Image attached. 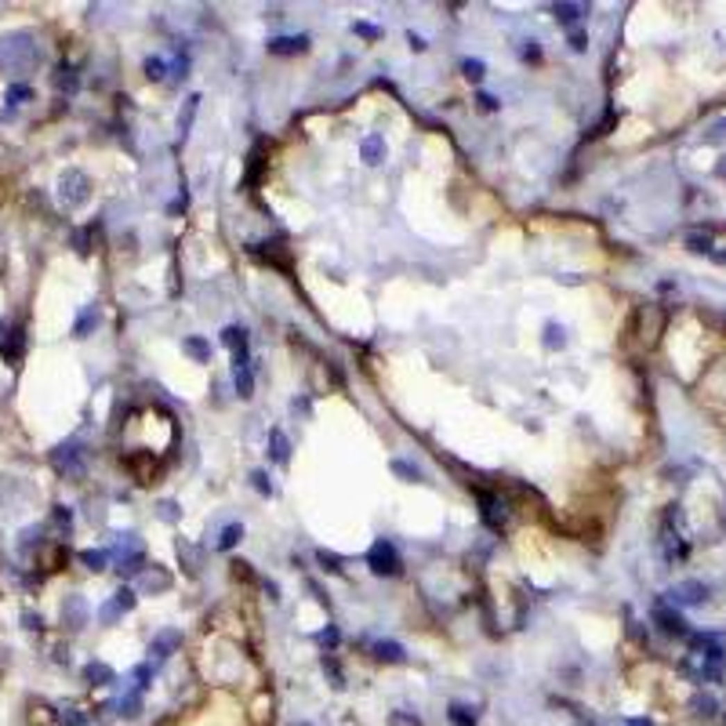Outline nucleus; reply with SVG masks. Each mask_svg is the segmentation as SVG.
<instances>
[{"label":"nucleus","instance_id":"obj_5","mask_svg":"<svg viewBox=\"0 0 726 726\" xmlns=\"http://www.w3.org/2000/svg\"><path fill=\"white\" fill-rule=\"evenodd\" d=\"M654 625H657L665 636H690V628H686L683 614H679V610H672V603H668V600L654 603Z\"/></svg>","mask_w":726,"mask_h":726},{"label":"nucleus","instance_id":"obj_52","mask_svg":"<svg viewBox=\"0 0 726 726\" xmlns=\"http://www.w3.org/2000/svg\"><path fill=\"white\" fill-rule=\"evenodd\" d=\"M625 726H654V723H650V719H628Z\"/></svg>","mask_w":726,"mask_h":726},{"label":"nucleus","instance_id":"obj_26","mask_svg":"<svg viewBox=\"0 0 726 726\" xmlns=\"http://www.w3.org/2000/svg\"><path fill=\"white\" fill-rule=\"evenodd\" d=\"M240 538H244V527H240V523H229V527L222 530V538H218V548H222V552H229V548H236Z\"/></svg>","mask_w":726,"mask_h":726},{"label":"nucleus","instance_id":"obj_43","mask_svg":"<svg viewBox=\"0 0 726 726\" xmlns=\"http://www.w3.org/2000/svg\"><path fill=\"white\" fill-rule=\"evenodd\" d=\"M149 675H153V668H149V665H138V668H135V679H138V690H145V686H149Z\"/></svg>","mask_w":726,"mask_h":726},{"label":"nucleus","instance_id":"obj_28","mask_svg":"<svg viewBox=\"0 0 726 726\" xmlns=\"http://www.w3.org/2000/svg\"><path fill=\"white\" fill-rule=\"evenodd\" d=\"M262 149H265V145L258 142L254 149H251V156H247V160H251V164H247V185H254L258 174H262Z\"/></svg>","mask_w":726,"mask_h":726},{"label":"nucleus","instance_id":"obj_36","mask_svg":"<svg viewBox=\"0 0 726 726\" xmlns=\"http://www.w3.org/2000/svg\"><path fill=\"white\" fill-rule=\"evenodd\" d=\"M389 726H425L414 712H389Z\"/></svg>","mask_w":726,"mask_h":726},{"label":"nucleus","instance_id":"obj_45","mask_svg":"<svg viewBox=\"0 0 726 726\" xmlns=\"http://www.w3.org/2000/svg\"><path fill=\"white\" fill-rule=\"evenodd\" d=\"M69 520H73V512H69L66 505H58V509H55V523H58V527H69Z\"/></svg>","mask_w":726,"mask_h":726},{"label":"nucleus","instance_id":"obj_50","mask_svg":"<svg viewBox=\"0 0 726 726\" xmlns=\"http://www.w3.org/2000/svg\"><path fill=\"white\" fill-rule=\"evenodd\" d=\"M708 258H712V262H719V265H726V251H712Z\"/></svg>","mask_w":726,"mask_h":726},{"label":"nucleus","instance_id":"obj_17","mask_svg":"<svg viewBox=\"0 0 726 726\" xmlns=\"http://www.w3.org/2000/svg\"><path fill=\"white\" fill-rule=\"evenodd\" d=\"M690 712H693V716H704V719L719 716V701H716V693H693V698H690Z\"/></svg>","mask_w":726,"mask_h":726},{"label":"nucleus","instance_id":"obj_46","mask_svg":"<svg viewBox=\"0 0 726 726\" xmlns=\"http://www.w3.org/2000/svg\"><path fill=\"white\" fill-rule=\"evenodd\" d=\"M570 47H574V51H585V47H588V40H585L581 29H574V33H570Z\"/></svg>","mask_w":726,"mask_h":726},{"label":"nucleus","instance_id":"obj_34","mask_svg":"<svg viewBox=\"0 0 726 726\" xmlns=\"http://www.w3.org/2000/svg\"><path fill=\"white\" fill-rule=\"evenodd\" d=\"M461 73L469 76V80H483V73H487V66H483L479 58H465V62H461Z\"/></svg>","mask_w":726,"mask_h":726},{"label":"nucleus","instance_id":"obj_4","mask_svg":"<svg viewBox=\"0 0 726 726\" xmlns=\"http://www.w3.org/2000/svg\"><path fill=\"white\" fill-rule=\"evenodd\" d=\"M476 497H479V515H483V523H487L490 530H505V527H509V515H512L509 505H505L497 494H487V490H479Z\"/></svg>","mask_w":726,"mask_h":726},{"label":"nucleus","instance_id":"obj_44","mask_svg":"<svg viewBox=\"0 0 726 726\" xmlns=\"http://www.w3.org/2000/svg\"><path fill=\"white\" fill-rule=\"evenodd\" d=\"M58 723H62V726H84V719H80V716L73 712V708H66V712L58 716Z\"/></svg>","mask_w":726,"mask_h":726},{"label":"nucleus","instance_id":"obj_25","mask_svg":"<svg viewBox=\"0 0 726 726\" xmlns=\"http://www.w3.org/2000/svg\"><path fill=\"white\" fill-rule=\"evenodd\" d=\"M447 719L454 723V726H476L472 708H465V704H450V708H447Z\"/></svg>","mask_w":726,"mask_h":726},{"label":"nucleus","instance_id":"obj_18","mask_svg":"<svg viewBox=\"0 0 726 726\" xmlns=\"http://www.w3.org/2000/svg\"><path fill=\"white\" fill-rule=\"evenodd\" d=\"M182 352H189L197 363H211V342H204V338H197V334L182 342Z\"/></svg>","mask_w":726,"mask_h":726},{"label":"nucleus","instance_id":"obj_47","mask_svg":"<svg viewBox=\"0 0 726 726\" xmlns=\"http://www.w3.org/2000/svg\"><path fill=\"white\" fill-rule=\"evenodd\" d=\"M479 106H483V109H497V99H494V94H487V91H483V94H479Z\"/></svg>","mask_w":726,"mask_h":726},{"label":"nucleus","instance_id":"obj_14","mask_svg":"<svg viewBox=\"0 0 726 726\" xmlns=\"http://www.w3.org/2000/svg\"><path fill=\"white\" fill-rule=\"evenodd\" d=\"M370 650H374V657L385 661V665H399V661H407V650H403L399 643H393V639H378Z\"/></svg>","mask_w":726,"mask_h":726},{"label":"nucleus","instance_id":"obj_51","mask_svg":"<svg viewBox=\"0 0 726 726\" xmlns=\"http://www.w3.org/2000/svg\"><path fill=\"white\" fill-rule=\"evenodd\" d=\"M716 174H719V179H723V182H726V156H723V160H719V164H716Z\"/></svg>","mask_w":726,"mask_h":726},{"label":"nucleus","instance_id":"obj_29","mask_svg":"<svg viewBox=\"0 0 726 726\" xmlns=\"http://www.w3.org/2000/svg\"><path fill=\"white\" fill-rule=\"evenodd\" d=\"M393 472H396L399 479H407V483H418V479H422V469H418V465H411V461H399V458L393 461Z\"/></svg>","mask_w":726,"mask_h":726},{"label":"nucleus","instance_id":"obj_6","mask_svg":"<svg viewBox=\"0 0 726 726\" xmlns=\"http://www.w3.org/2000/svg\"><path fill=\"white\" fill-rule=\"evenodd\" d=\"M639 338L647 345H657V338H661V331H665V313L657 309V305H643L639 309Z\"/></svg>","mask_w":726,"mask_h":726},{"label":"nucleus","instance_id":"obj_16","mask_svg":"<svg viewBox=\"0 0 726 726\" xmlns=\"http://www.w3.org/2000/svg\"><path fill=\"white\" fill-rule=\"evenodd\" d=\"M269 454H272V461H277V465H287L290 461V440H287L280 429L269 432Z\"/></svg>","mask_w":726,"mask_h":726},{"label":"nucleus","instance_id":"obj_9","mask_svg":"<svg viewBox=\"0 0 726 726\" xmlns=\"http://www.w3.org/2000/svg\"><path fill=\"white\" fill-rule=\"evenodd\" d=\"M233 378H236V393H240V399H251V396H254V370H251L247 352H236V356H233Z\"/></svg>","mask_w":726,"mask_h":726},{"label":"nucleus","instance_id":"obj_2","mask_svg":"<svg viewBox=\"0 0 726 726\" xmlns=\"http://www.w3.org/2000/svg\"><path fill=\"white\" fill-rule=\"evenodd\" d=\"M367 567L374 570L378 577H396L399 574V552H396V545L385 541V538H378L374 545H370V552H367Z\"/></svg>","mask_w":726,"mask_h":726},{"label":"nucleus","instance_id":"obj_11","mask_svg":"<svg viewBox=\"0 0 726 726\" xmlns=\"http://www.w3.org/2000/svg\"><path fill=\"white\" fill-rule=\"evenodd\" d=\"M62 621L69 628H84L88 625V603L80 600V595H69V600L62 603Z\"/></svg>","mask_w":726,"mask_h":726},{"label":"nucleus","instance_id":"obj_22","mask_svg":"<svg viewBox=\"0 0 726 726\" xmlns=\"http://www.w3.org/2000/svg\"><path fill=\"white\" fill-rule=\"evenodd\" d=\"M197 106H200V94H189V99H185V109L179 113V135H182V138L189 135V127H192V117H197Z\"/></svg>","mask_w":726,"mask_h":726},{"label":"nucleus","instance_id":"obj_8","mask_svg":"<svg viewBox=\"0 0 726 726\" xmlns=\"http://www.w3.org/2000/svg\"><path fill=\"white\" fill-rule=\"evenodd\" d=\"M51 461H55V469H58L62 476H73V479H80V476H84V461H80V450H76V443H66V447H58L55 454H51Z\"/></svg>","mask_w":726,"mask_h":726},{"label":"nucleus","instance_id":"obj_40","mask_svg":"<svg viewBox=\"0 0 726 726\" xmlns=\"http://www.w3.org/2000/svg\"><path fill=\"white\" fill-rule=\"evenodd\" d=\"M160 520L174 523V520H179V505H174V502H164V505H160Z\"/></svg>","mask_w":726,"mask_h":726},{"label":"nucleus","instance_id":"obj_15","mask_svg":"<svg viewBox=\"0 0 726 726\" xmlns=\"http://www.w3.org/2000/svg\"><path fill=\"white\" fill-rule=\"evenodd\" d=\"M167 588H171V574L164 567H153V570L142 574V592L156 595V592H167Z\"/></svg>","mask_w":726,"mask_h":726},{"label":"nucleus","instance_id":"obj_42","mask_svg":"<svg viewBox=\"0 0 726 726\" xmlns=\"http://www.w3.org/2000/svg\"><path fill=\"white\" fill-rule=\"evenodd\" d=\"M320 643H324V647H338V628H334V625H327L324 632H320Z\"/></svg>","mask_w":726,"mask_h":726},{"label":"nucleus","instance_id":"obj_31","mask_svg":"<svg viewBox=\"0 0 726 726\" xmlns=\"http://www.w3.org/2000/svg\"><path fill=\"white\" fill-rule=\"evenodd\" d=\"M145 76H149V80H164V76H167V62L156 58V55L145 58Z\"/></svg>","mask_w":726,"mask_h":726},{"label":"nucleus","instance_id":"obj_37","mask_svg":"<svg viewBox=\"0 0 726 726\" xmlns=\"http://www.w3.org/2000/svg\"><path fill=\"white\" fill-rule=\"evenodd\" d=\"M106 559H109L106 552H80V563H84L88 570H102V567H106Z\"/></svg>","mask_w":726,"mask_h":726},{"label":"nucleus","instance_id":"obj_35","mask_svg":"<svg viewBox=\"0 0 726 726\" xmlns=\"http://www.w3.org/2000/svg\"><path fill=\"white\" fill-rule=\"evenodd\" d=\"M251 483H254V490L262 494V497H269V494H272V483H269L265 469H254V472H251Z\"/></svg>","mask_w":726,"mask_h":726},{"label":"nucleus","instance_id":"obj_1","mask_svg":"<svg viewBox=\"0 0 726 726\" xmlns=\"http://www.w3.org/2000/svg\"><path fill=\"white\" fill-rule=\"evenodd\" d=\"M37 62V44L29 33H11L0 37V69H29Z\"/></svg>","mask_w":726,"mask_h":726},{"label":"nucleus","instance_id":"obj_38","mask_svg":"<svg viewBox=\"0 0 726 726\" xmlns=\"http://www.w3.org/2000/svg\"><path fill=\"white\" fill-rule=\"evenodd\" d=\"M352 33H360V37H367V40H378V37H381V29H378V26H370V22H352Z\"/></svg>","mask_w":726,"mask_h":726},{"label":"nucleus","instance_id":"obj_24","mask_svg":"<svg viewBox=\"0 0 726 726\" xmlns=\"http://www.w3.org/2000/svg\"><path fill=\"white\" fill-rule=\"evenodd\" d=\"M686 247H690V251H698V254H712V251H716L712 236H708V233H701V229L686 233Z\"/></svg>","mask_w":726,"mask_h":726},{"label":"nucleus","instance_id":"obj_49","mask_svg":"<svg viewBox=\"0 0 726 726\" xmlns=\"http://www.w3.org/2000/svg\"><path fill=\"white\" fill-rule=\"evenodd\" d=\"M723 135H726V120H719V124L712 127V138H723Z\"/></svg>","mask_w":726,"mask_h":726},{"label":"nucleus","instance_id":"obj_21","mask_svg":"<svg viewBox=\"0 0 726 726\" xmlns=\"http://www.w3.org/2000/svg\"><path fill=\"white\" fill-rule=\"evenodd\" d=\"M84 679L94 683V686H109V683H113V668L102 665V661H91V665L84 668Z\"/></svg>","mask_w":726,"mask_h":726},{"label":"nucleus","instance_id":"obj_27","mask_svg":"<svg viewBox=\"0 0 726 726\" xmlns=\"http://www.w3.org/2000/svg\"><path fill=\"white\" fill-rule=\"evenodd\" d=\"M117 708H120L117 716H124V719H135V716L142 712V698H138V693H127V698H120V701H117Z\"/></svg>","mask_w":726,"mask_h":726},{"label":"nucleus","instance_id":"obj_41","mask_svg":"<svg viewBox=\"0 0 726 726\" xmlns=\"http://www.w3.org/2000/svg\"><path fill=\"white\" fill-rule=\"evenodd\" d=\"M22 99H29V88H22V84H15V88L8 91V102H11V106H19Z\"/></svg>","mask_w":726,"mask_h":726},{"label":"nucleus","instance_id":"obj_13","mask_svg":"<svg viewBox=\"0 0 726 726\" xmlns=\"http://www.w3.org/2000/svg\"><path fill=\"white\" fill-rule=\"evenodd\" d=\"M360 156H363V164L378 167L381 160H385V138H381V135H367V138L360 142Z\"/></svg>","mask_w":726,"mask_h":726},{"label":"nucleus","instance_id":"obj_12","mask_svg":"<svg viewBox=\"0 0 726 726\" xmlns=\"http://www.w3.org/2000/svg\"><path fill=\"white\" fill-rule=\"evenodd\" d=\"M305 47H309V37H305V33H298V37H272L269 40L272 55H298V51H305Z\"/></svg>","mask_w":726,"mask_h":726},{"label":"nucleus","instance_id":"obj_3","mask_svg":"<svg viewBox=\"0 0 726 726\" xmlns=\"http://www.w3.org/2000/svg\"><path fill=\"white\" fill-rule=\"evenodd\" d=\"M88 192H91V182H88L84 171H66L58 179V200L66 207H80L88 200Z\"/></svg>","mask_w":726,"mask_h":726},{"label":"nucleus","instance_id":"obj_33","mask_svg":"<svg viewBox=\"0 0 726 726\" xmlns=\"http://www.w3.org/2000/svg\"><path fill=\"white\" fill-rule=\"evenodd\" d=\"M316 559L324 563V570H331V574H338V570H342V556H338V552H327V548H320V552H316Z\"/></svg>","mask_w":726,"mask_h":726},{"label":"nucleus","instance_id":"obj_19","mask_svg":"<svg viewBox=\"0 0 726 726\" xmlns=\"http://www.w3.org/2000/svg\"><path fill=\"white\" fill-rule=\"evenodd\" d=\"M552 15H556V22L559 26H574L581 15H588V4H556L552 8Z\"/></svg>","mask_w":726,"mask_h":726},{"label":"nucleus","instance_id":"obj_30","mask_svg":"<svg viewBox=\"0 0 726 726\" xmlns=\"http://www.w3.org/2000/svg\"><path fill=\"white\" fill-rule=\"evenodd\" d=\"M120 614H124V607H120L117 600H109V603L99 610V621H102V625H117V621H120Z\"/></svg>","mask_w":726,"mask_h":726},{"label":"nucleus","instance_id":"obj_48","mask_svg":"<svg viewBox=\"0 0 726 726\" xmlns=\"http://www.w3.org/2000/svg\"><path fill=\"white\" fill-rule=\"evenodd\" d=\"M407 44L414 47V51H425V40H422V37H418V33H407Z\"/></svg>","mask_w":726,"mask_h":726},{"label":"nucleus","instance_id":"obj_7","mask_svg":"<svg viewBox=\"0 0 726 726\" xmlns=\"http://www.w3.org/2000/svg\"><path fill=\"white\" fill-rule=\"evenodd\" d=\"M708 600V585H701V581H679L672 592H668V603L672 607H698Z\"/></svg>","mask_w":726,"mask_h":726},{"label":"nucleus","instance_id":"obj_39","mask_svg":"<svg viewBox=\"0 0 726 726\" xmlns=\"http://www.w3.org/2000/svg\"><path fill=\"white\" fill-rule=\"evenodd\" d=\"M113 600L124 607V614H127V610H135V592L131 588H117V592H113Z\"/></svg>","mask_w":726,"mask_h":726},{"label":"nucleus","instance_id":"obj_10","mask_svg":"<svg viewBox=\"0 0 726 726\" xmlns=\"http://www.w3.org/2000/svg\"><path fill=\"white\" fill-rule=\"evenodd\" d=\"M179 647H182V632H179V628H164V632H156V636H153V643H149V654L164 661V657H171V654L179 650Z\"/></svg>","mask_w":726,"mask_h":726},{"label":"nucleus","instance_id":"obj_32","mask_svg":"<svg viewBox=\"0 0 726 726\" xmlns=\"http://www.w3.org/2000/svg\"><path fill=\"white\" fill-rule=\"evenodd\" d=\"M94 324H99V309H94V305H91V309H84V316L76 320V334L84 338V334H88V331H91Z\"/></svg>","mask_w":726,"mask_h":726},{"label":"nucleus","instance_id":"obj_23","mask_svg":"<svg viewBox=\"0 0 726 726\" xmlns=\"http://www.w3.org/2000/svg\"><path fill=\"white\" fill-rule=\"evenodd\" d=\"M563 345H567V331H563L556 320H552V324H545V349L556 352V349H563Z\"/></svg>","mask_w":726,"mask_h":726},{"label":"nucleus","instance_id":"obj_20","mask_svg":"<svg viewBox=\"0 0 726 726\" xmlns=\"http://www.w3.org/2000/svg\"><path fill=\"white\" fill-rule=\"evenodd\" d=\"M222 345L233 349V356H236V352H247V331L244 327H225L222 331Z\"/></svg>","mask_w":726,"mask_h":726}]
</instances>
